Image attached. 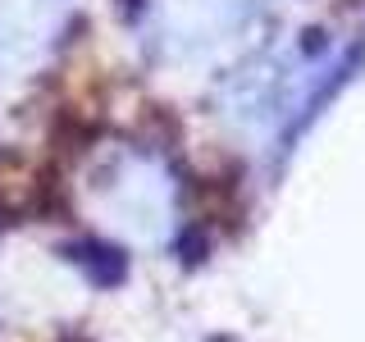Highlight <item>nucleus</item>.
I'll list each match as a JSON object with an SVG mask.
<instances>
[{
    "instance_id": "nucleus-1",
    "label": "nucleus",
    "mask_w": 365,
    "mask_h": 342,
    "mask_svg": "<svg viewBox=\"0 0 365 342\" xmlns=\"http://www.w3.org/2000/svg\"><path fill=\"white\" fill-rule=\"evenodd\" d=\"M342 46L329 32H311L302 41H288L256 60L228 87V119L247 142H283L292 119L311 114V105L324 96L334 68H342Z\"/></svg>"
},
{
    "instance_id": "nucleus-2",
    "label": "nucleus",
    "mask_w": 365,
    "mask_h": 342,
    "mask_svg": "<svg viewBox=\"0 0 365 342\" xmlns=\"http://www.w3.org/2000/svg\"><path fill=\"white\" fill-rule=\"evenodd\" d=\"M174 178L155 155H119L106 174V214L137 242H160L174 219Z\"/></svg>"
},
{
    "instance_id": "nucleus-3",
    "label": "nucleus",
    "mask_w": 365,
    "mask_h": 342,
    "mask_svg": "<svg viewBox=\"0 0 365 342\" xmlns=\"http://www.w3.org/2000/svg\"><path fill=\"white\" fill-rule=\"evenodd\" d=\"M265 5L274 0H155V28L178 51H197V46L224 41Z\"/></svg>"
},
{
    "instance_id": "nucleus-4",
    "label": "nucleus",
    "mask_w": 365,
    "mask_h": 342,
    "mask_svg": "<svg viewBox=\"0 0 365 342\" xmlns=\"http://www.w3.org/2000/svg\"><path fill=\"white\" fill-rule=\"evenodd\" d=\"M68 0H0V60H32Z\"/></svg>"
}]
</instances>
